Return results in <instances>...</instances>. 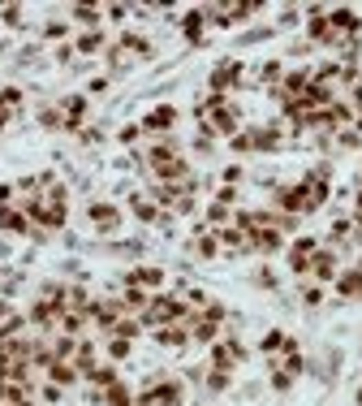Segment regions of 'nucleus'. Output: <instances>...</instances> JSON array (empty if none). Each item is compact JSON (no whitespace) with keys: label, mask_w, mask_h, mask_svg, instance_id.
Here are the masks:
<instances>
[{"label":"nucleus","mask_w":362,"mask_h":406,"mask_svg":"<svg viewBox=\"0 0 362 406\" xmlns=\"http://www.w3.org/2000/svg\"><path fill=\"white\" fill-rule=\"evenodd\" d=\"M142 389H151V398H156V406H186V385L181 380H173V376H147V385Z\"/></svg>","instance_id":"obj_1"},{"label":"nucleus","mask_w":362,"mask_h":406,"mask_svg":"<svg viewBox=\"0 0 362 406\" xmlns=\"http://www.w3.org/2000/svg\"><path fill=\"white\" fill-rule=\"evenodd\" d=\"M87 216H91V225L100 230L104 238H112L121 230V212H117V203H108V199H95V203H87Z\"/></svg>","instance_id":"obj_2"},{"label":"nucleus","mask_w":362,"mask_h":406,"mask_svg":"<svg viewBox=\"0 0 362 406\" xmlns=\"http://www.w3.org/2000/svg\"><path fill=\"white\" fill-rule=\"evenodd\" d=\"M138 125H142V134L164 139V134H173V125H177V108H173V104H156Z\"/></svg>","instance_id":"obj_3"},{"label":"nucleus","mask_w":362,"mask_h":406,"mask_svg":"<svg viewBox=\"0 0 362 406\" xmlns=\"http://www.w3.org/2000/svg\"><path fill=\"white\" fill-rule=\"evenodd\" d=\"M151 342H156L160 350H186V342H190V324H181V320L160 324V329H151Z\"/></svg>","instance_id":"obj_4"},{"label":"nucleus","mask_w":362,"mask_h":406,"mask_svg":"<svg viewBox=\"0 0 362 406\" xmlns=\"http://www.w3.org/2000/svg\"><path fill=\"white\" fill-rule=\"evenodd\" d=\"M246 247H251V255H276L285 247V234L272 230V225H259L255 234H246Z\"/></svg>","instance_id":"obj_5"},{"label":"nucleus","mask_w":362,"mask_h":406,"mask_svg":"<svg viewBox=\"0 0 362 406\" xmlns=\"http://www.w3.org/2000/svg\"><path fill=\"white\" fill-rule=\"evenodd\" d=\"M207 125H211V134L233 139L237 130H242V108H237V104H224L220 112H211V117H207Z\"/></svg>","instance_id":"obj_6"},{"label":"nucleus","mask_w":362,"mask_h":406,"mask_svg":"<svg viewBox=\"0 0 362 406\" xmlns=\"http://www.w3.org/2000/svg\"><path fill=\"white\" fill-rule=\"evenodd\" d=\"M332 285H337V298L341 303H358L362 298V268H341Z\"/></svg>","instance_id":"obj_7"},{"label":"nucleus","mask_w":362,"mask_h":406,"mask_svg":"<svg viewBox=\"0 0 362 406\" xmlns=\"http://www.w3.org/2000/svg\"><path fill=\"white\" fill-rule=\"evenodd\" d=\"M337 272H341V268H337V251H332V247H319L315 255H310V277H315L319 285H323V281H337Z\"/></svg>","instance_id":"obj_8"},{"label":"nucleus","mask_w":362,"mask_h":406,"mask_svg":"<svg viewBox=\"0 0 362 406\" xmlns=\"http://www.w3.org/2000/svg\"><path fill=\"white\" fill-rule=\"evenodd\" d=\"M190 342L194 346H216L220 342V324L203 320V316H190Z\"/></svg>","instance_id":"obj_9"},{"label":"nucleus","mask_w":362,"mask_h":406,"mask_svg":"<svg viewBox=\"0 0 362 406\" xmlns=\"http://www.w3.org/2000/svg\"><path fill=\"white\" fill-rule=\"evenodd\" d=\"M147 303H151V294H147L142 285H125V294H121L125 316H142V312H147Z\"/></svg>","instance_id":"obj_10"},{"label":"nucleus","mask_w":362,"mask_h":406,"mask_svg":"<svg viewBox=\"0 0 362 406\" xmlns=\"http://www.w3.org/2000/svg\"><path fill=\"white\" fill-rule=\"evenodd\" d=\"M47 380H52V385H61V389L78 385V367H74V359H56L52 367H47Z\"/></svg>","instance_id":"obj_11"},{"label":"nucleus","mask_w":362,"mask_h":406,"mask_svg":"<svg viewBox=\"0 0 362 406\" xmlns=\"http://www.w3.org/2000/svg\"><path fill=\"white\" fill-rule=\"evenodd\" d=\"M203 26H207V13L203 9H190L186 18H181V35H186L190 43H203Z\"/></svg>","instance_id":"obj_12"},{"label":"nucleus","mask_w":362,"mask_h":406,"mask_svg":"<svg viewBox=\"0 0 362 406\" xmlns=\"http://www.w3.org/2000/svg\"><path fill=\"white\" fill-rule=\"evenodd\" d=\"M129 212H134L142 225H156V221H160V207H156L151 199H147V194H138V190L129 194Z\"/></svg>","instance_id":"obj_13"},{"label":"nucleus","mask_w":362,"mask_h":406,"mask_svg":"<svg viewBox=\"0 0 362 406\" xmlns=\"http://www.w3.org/2000/svg\"><path fill=\"white\" fill-rule=\"evenodd\" d=\"M70 18H74V22H82L87 30H100L104 9H95V5H74V9H70Z\"/></svg>","instance_id":"obj_14"},{"label":"nucleus","mask_w":362,"mask_h":406,"mask_svg":"<svg viewBox=\"0 0 362 406\" xmlns=\"http://www.w3.org/2000/svg\"><path fill=\"white\" fill-rule=\"evenodd\" d=\"M190 251L199 255V259H216V255H220V242H216V234L207 230V234H199V238H190Z\"/></svg>","instance_id":"obj_15"},{"label":"nucleus","mask_w":362,"mask_h":406,"mask_svg":"<svg viewBox=\"0 0 362 406\" xmlns=\"http://www.w3.org/2000/svg\"><path fill=\"white\" fill-rule=\"evenodd\" d=\"M91 389H108V385H117L121 376H117V363H95V372H91Z\"/></svg>","instance_id":"obj_16"},{"label":"nucleus","mask_w":362,"mask_h":406,"mask_svg":"<svg viewBox=\"0 0 362 406\" xmlns=\"http://www.w3.org/2000/svg\"><path fill=\"white\" fill-rule=\"evenodd\" d=\"M104 406H134V394H129V385H125V380L108 385V389H104Z\"/></svg>","instance_id":"obj_17"},{"label":"nucleus","mask_w":362,"mask_h":406,"mask_svg":"<svg viewBox=\"0 0 362 406\" xmlns=\"http://www.w3.org/2000/svg\"><path fill=\"white\" fill-rule=\"evenodd\" d=\"M350 234H354V221H350V216H337L332 230H328V247H345V242H350Z\"/></svg>","instance_id":"obj_18"},{"label":"nucleus","mask_w":362,"mask_h":406,"mask_svg":"<svg viewBox=\"0 0 362 406\" xmlns=\"http://www.w3.org/2000/svg\"><path fill=\"white\" fill-rule=\"evenodd\" d=\"M74 48H78L82 57H95V52H100V48H104V30H82Z\"/></svg>","instance_id":"obj_19"},{"label":"nucleus","mask_w":362,"mask_h":406,"mask_svg":"<svg viewBox=\"0 0 362 406\" xmlns=\"http://www.w3.org/2000/svg\"><path fill=\"white\" fill-rule=\"evenodd\" d=\"M203 385H207V394H224L228 385H233V372H220V367H207V376H203Z\"/></svg>","instance_id":"obj_20"},{"label":"nucleus","mask_w":362,"mask_h":406,"mask_svg":"<svg viewBox=\"0 0 362 406\" xmlns=\"http://www.w3.org/2000/svg\"><path fill=\"white\" fill-rule=\"evenodd\" d=\"M285 337H289V333H281V329H268V333L259 337V354H268V359H272V354H281Z\"/></svg>","instance_id":"obj_21"},{"label":"nucleus","mask_w":362,"mask_h":406,"mask_svg":"<svg viewBox=\"0 0 362 406\" xmlns=\"http://www.w3.org/2000/svg\"><path fill=\"white\" fill-rule=\"evenodd\" d=\"M108 354H112V363H121V359L134 354V342H129V337H108Z\"/></svg>","instance_id":"obj_22"},{"label":"nucleus","mask_w":362,"mask_h":406,"mask_svg":"<svg viewBox=\"0 0 362 406\" xmlns=\"http://www.w3.org/2000/svg\"><path fill=\"white\" fill-rule=\"evenodd\" d=\"M289 251H293V255H315V251H319V238H315V234H298V238L289 242Z\"/></svg>","instance_id":"obj_23"},{"label":"nucleus","mask_w":362,"mask_h":406,"mask_svg":"<svg viewBox=\"0 0 362 406\" xmlns=\"http://www.w3.org/2000/svg\"><path fill=\"white\" fill-rule=\"evenodd\" d=\"M228 216H233V207H224V203H216V199H211L207 203V225H216V230H220V225H228Z\"/></svg>","instance_id":"obj_24"},{"label":"nucleus","mask_w":362,"mask_h":406,"mask_svg":"<svg viewBox=\"0 0 362 406\" xmlns=\"http://www.w3.org/2000/svg\"><path fill=\"white\" fill-rule=\"evenodd\" d=\"M276 35V26H259V30H246V35H237V48H251V43H263V39H272Z\"/></svg>","instance_id":"obj_25"},{"label":"nucleus","mask_w":362,"mask_h":406,"mask_svg":"<svg viewBox=\"0 0 362 406\" xmlns=\"http://www.w3.org/2000/svg\"><path fill=\"white\" fill-rule=\"evenodd\" d=\"M138 139H142V125H138V121H129V125L117 130V143H121V148H134Z\"/></svg>","instance_id":"obj_26"},{"label":"nucleus","mask_w":362,"mask_h":406,"mask_svg":"<svg viewBox=\"0 0 362 406\" xmlns=\"http://www.w3.org/2000/svg\"><path fill=\"white\" fill-rule=\"evenodd\" d=\"M0 22H5L9 30H22V26H26V18H22L18 5H5V9H0Z\"/></svg>","instance_id":"obj_27"},{"label":"nucleus","mask_w":362,"mask_h":406,"mask_svg":"<svg viewBox=\"0 0 362 406\" xmlns=\"http://www.w3.org/2000/svg\"><path fill=\"white\" fill-rule=\"evenodd\" d=\"M293 26H302V9H293V5H289L281 18H276V35H281V30H293Z\"/></svg>","instance_id":"obj_28"},{"label":"nucleus","mask_w":362,"mask_h":406,"mask_svg":"<svg viewBox=\"0 0 362 406\" xmlns=\"http://www.w3.org/2000/svg\"><path fill=\"white\" fill-rule=\"evenodd\" d=\"M194 212H199V194H181L173 203V216H194Z\"/></svg>","instance_id":"obj_29"},{"label":"nucleus","mask_w":362,"mask_h":406,"mask_svg":"<svg viewBox=\"0 0 362 406\" xmlns=\"http://www.w3.org/2000/svg\"><path fill=\"white\" fill-rule=\"evenodd\" d=\"M199 316H203V320H216V324H220V320H228V307H224L220 298H207V307H203Z\"/></svg>","instance_id":"obj_30"},{"label":"nucleus","mask_w":362,"mask_h":406,"mask_svg":"<svg viewBox=\"0 0 362 406\" xmlns=\"http://www.w3.org/2000/svg\"><path fill=\"white\" fill-rule=\"evenodd\" d=\"M65 35H70V22H61V18L43 22V39H65Z\"/></svg>","instance_id":"obj_31"},{"label":"nucleus","mask_w":362,"mask_h":406,"mask_svg":"<svg viewBox=\"0 0 362 406\" xmlns=\"http://www.w3.org/2000/svg\"><path fill=\"white\" fill-rule=\"evenodd\" d=\"M0 108H22V87H0Z\"/></svg>","instance_id":"obj_32"},{"label":"nucleus","mask_w":362,"mask_h":406,"mask_svg":"<svg viewBox=\"0 0 362 406\" xmlns=\"http://www.w3.org/2000/svg\"><path fill=\"white\" fill-rule=\"evenodd\" d=\"M323 303V290L319 285H302V307H319Z\"/></svg>","instance_id":"obj_33"},{"label":"nucleus","mask_w":362,"mask_h":406,"mask_svg":"<svg viewBox=\"0 0 362 406\" xmlns=\"http://www.w3.org/2000/svg\"><path fill=\"white\" fill-rule=\"evenodd\" d=\"M112 255H142V242H112Z\"/></svg>","instance_id":"obj_34"},{"label":"nucleus","mask_w":362,"mask_h":406,"mask_svg":"<svg viewBox=\"0 0 362 406\" xmlns=\"http://www.w3.org/2000/svg\"><path fill=\"white\" fill-rule=\"evenodd\" d=\"M310 52H315V43H310V39H293L289 43V57H310Z\"/></svg>","instance_id":"obj_35"},{"label":"nucleus","mask_w":362,"mask_h":406,"mask_svg":"<svg viewBox=\"0 0 362 406\" xmlns=\"http://www.w3.org/2000/svg\"><path fill=\"white\" fill-rule=\"evenodd\" d=\"M220 177H224V186H237L242 177H246V169H242V165H228V169H224Z\"/></svg>","instance_id":"obj_36"},{"label":"nucleus","mask_w":362,"mask_h":406,"mask_svg":"<svg viewBox=\"0 0 362 406\" xmlns=\"http://www.w3.org/2000/svg\"><path fill=\"white\" fill-rule=\"evenodd\" d=\"M104 13H108L112 22H125V18H129V13H134V9H129V5H108Z\"/></svg>","instance_id":"obj_37"},{"label":"nucleus","mask_w":362,"mask_h":406,"mask_svg":"<svg viewBox=\"0 0 362 406\" xmlns=\"http://www.w3.org/2000/svg\"><path fill=\"white\" fill-rule=\"evenodd\" d=\"M74 52H78V48H74V43H61L52 61H56V65H70V61H74Z\"/></svg>","instance_id":"obj_38"},{"label":"nucleus","mask_w":362,"mask_h":406,"mask_svg":"<svg viewBox=\"0 0 362 406\" xmlns=\"http://www.w3.org/2000/svg\"><path fill=\"white\" fill-rule=\"evenodd\" d=\"M216 203H224V207H237V190H233V186H220Z\"/></svg>","instance_id":"obj_39"},{"label":"nucleus","mask_w":362,"mask_h":406,"mask_svg":"<svg viewBox=\"0 0 362 406\" xmlns=\"http://www.w3.org/2000/svg\"><path fill=\"white\" fill-rule=\"evenodd\" d=\"M255 285H259V290H276V272H268V268L255 272Z\"/></svg>","instance_id":"obj_40"},{"label":"nucleus","mask_w":362,"mask_h":406,"mask_svg":"<svg viewBox=\"0 0 362 406\" xmlns=\"http://www.w3.org/2000/svg\"><path fill=\"white\" fill-rule=\"evenodd\" d=\"M13 316H18V312H13V303H9V298H0V329H5Z\"/></svg>","instance_id":"obj_41"},{"label":"nucleus","mask_w":362,"mask_h":406,"mask_svg":"<svg viewBox=\"0 0 362 406\" xmlns=\"http://www.w3.org/2000/svg\"><path fill=\"white\" fill-rule=\"evenodd\" d=\"M13 194H18V186H9V182H0V207H9V203H13Z\"/></svg>","instance_id":"obj_42"},{"label":"nucleus","mask_w":362,"mask_h":406,"mask_svg":"<svg viewBox=\"0 0 362 406\" xmlns=\"http://www.w3.org/2000/svg\"><path fill=\"white\" fill-rule=\"evenodd\" d=\"M108 91V78H91V87H87V95H104Z\"/></svg>","instance_id":"obj_43"},{"label":"nucleus","mask_w":362,"mask_h":406,"mask_svg":"<svg viewBox=\"0 0 362 406\" xmlns=\"http://www.w3.org/2000/svg\"><path fill=\"white\" fill-rule=\"evenodd\" d=\"M134 406H156V398H151V389H142V394L134 398Z\"/></svg>","instance_id":"obj_44"},{"label":"nucleus","mask_w":362,"mask_h":406,"mask_svg":"<svg viewBox=\"0 0 362 406\" xmlns=\"http://www.w3.org/2000/svg\"><path fill=\"white\" fill-rule=\"evenodd\" d=\"M9 117H13V112H9V108H0V130H5V125H9Z\"/></svg>","instance_id":"obj_45"},{"label":"nucleus","mask_w":362,"mask_h":406,"mask_svg":"<svg viewBox=\"0 0 362 406\" xmlns=\"http://www.w3.org/2000/svg\"><path fill=\"white\" fill-rule=\"evenodd\" d=\"M354 134L362 139V112H358V117H354Z\"/></svg>","instance_id":"obj_46"},{"label":"nucleus","mask_w":362,"mask_h":406,"mask_svg":"<svg viewBox=\"0 0 362 406\" xmlns=\"http://www.w3.org/2000/svg\"><path fill=\"white\" fill-rule=\"evenodd\" d=\"M9 406H35V402H30V398H22V402H9Z\"/></svg>","instance_id":"obj_47"},{"label":"nucleus","mask_w":362,"mask_h":406,"mask_svg":"<svg viewBox=\"0 0 362 406\" xmlns=\"http://www.w3.org/2000/svg\"><path fill=\"white\" fill-rule=\"evenodd\" d=\"M354 402H358V406H362V389H358V394H354Z\"/></svg>","instance_id":"obj_48"},{"label":"nucleus","mask_w":362,"mask_h":406,"mask_svg":"<svg viewBox=\"0 0 362 406\" xmlns=\"http://www.w3.org/2000/svg\"><path fill=\"white\" fill-rule=\"evenodd\" d=\"M358 186H362V169H358Z\"/></svg>","instance_id":"obj_49"}]
</instances>
